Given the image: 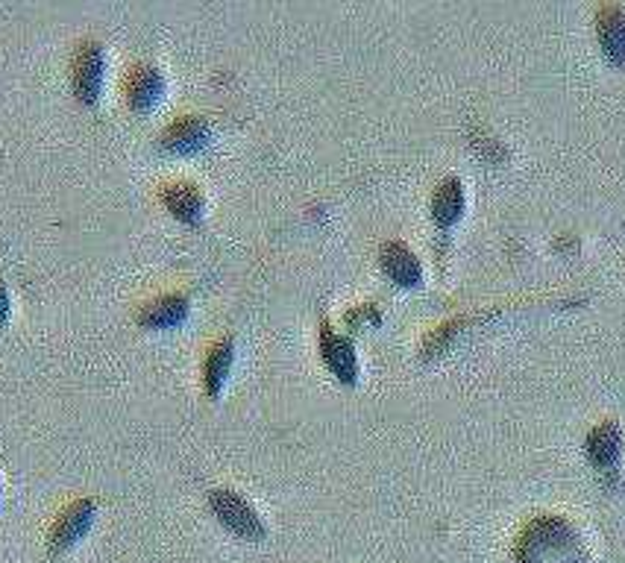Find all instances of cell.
I'll use <instances>...</instances> for the list:
<instances>
[{"label":"cell","instance_id":"obj_1","mask_svg":"<svg viewBox=\"0 0 625 563\" xmlns=\"http://www.w3.org/2000/svg\"><path fill=\"white\" fill-rule=\"evenodd\" d=\"M106 77V47L97 39H83L71 56V91L83 106H94L103 94Z\"/></svg>","mask_w":625,"mask_h":563},{"label":"cell","instance_id":"obj_2","mask_svg":"<svg viewBox=\"0 0 625 563\" xmlns=\"http://www.w3.org/2000/svg\"><path fill=\"white\" fill-rule=\"evenodd\" d=\"M209 508L215 514V520L241 540H262L268 534V528H265L262 517L256 514V508L241 493H235L229 487H218V490L209 493Z\"/></svg>","mask_w":625,"mask_h":563},{"label":"cell","instance_id":"obj_3","mask_svg":"<svg viewBox=\"0 0 625 563\" xmlns=\"http://www.w3.org/2000/svg\"><path fill=\"white\" fill-rule=\"evenodd\" d=\"M94 514H97L94 499H77V502L65 505L56 514L50 531H47V555L50 558H62L71 546H77L89 534Z\"/></svg>","mask_w":625,"mask_h":563},{"label":"cell","instance_id":"obj_4","mask_svg":"<svg viewBox=\"0 0 625 563\" xmlns=\"http://www.w3.org/2000/svg\"><path fill=\"white\" fill-rule=\"evenodd\" d=\"M165 88H168V80H165V74L153 62H133L127 68V74H124V83H121L124 100H127V106L133 109L135 115L153 112L159 106Z\"/></svg>","mask_w":625,"mask_h":563},{"label":"cell","instance_id":"obj_5","mask_svg":"<svg viewBox=\"0 0 625 563\" xmlns=\"http://www.w3.org/2000/svg\"><path fill=\"white\" fill-rule=\"evenodd\" d=\"M212 141V124L203 115H179L165 130L159 132L156 147L162 153H174V156H191L206 150Z\"/></svg>","mask_w":625,"mask_h":563},{"label":"cell","instance_id":"obj_6","mask_svg":"<svg viewBox=\"0 0 625 563\" xmlns=\"http://www.w3.org/2000/svg\"><path fill=\"white\" fill-rule=\"evenodd\" d=\"M159 203L168 209V215H174L182 223L197 226L206 215V197L200 191L197 182L191 179H171L159 188Z\"/></svg>","mask_w":625,"mask_h":563},{"label":"cell","instance_id":"obj_7","mask_svg":"<svg viewBox=\"0 0 625 563\" xmlns=\"http://www.w3.org/2000/svg\"><path fill=\"white\" fill-rule=\"evenodd\" d=\"M191 314V303L185 294H159L147 303H141L135 308V323L144 326V329H177L188 320Z\"/></svg>","mask_w":625,"mask_h":563},{"label":"cell","instance_id":"obj_8","mask_svg":"<svg viewBox=\"0 0 625 563\" xmlns=\"http://www.w3.org/2000/svg\"><path fill=\"white\" fill-rule=\"evenodd\" d=\"M320 355H323V364L344 382V385H353L358 379V358L353 344L338 335L335 329H329L326 323L320 326Z\"/></svg>","mask_w":625,"mask_h":563},{"label":"cell","instance_id":"obj_9","mask_svg":"<svg viewBox=\"0 0 625 563\" xmlns=\"http://www.w3.org/2000/svg\"><path fill=\"white\" fill-rule=\"evenodd\" d=\"M232 364H235V341H232V335H224L215 344H209L206 355H203V367H200V373H203V390H206L209 399H218L221 396L226 379L232 373Z\"/></svg>","mask_w":625,"mask_h":563},{"label":"cell","instance_id":"obj_10","mask_svg":"<svg viewBox=\"0 0 625 563\" xmlns=\"http://www.w3.org/2000/svg\"><path fill=\"white\" fill-rule=\"evenodd\" d=\"M382 270L391 282H397L402 288H414L423 279V267L417 256L400 241H391L382 247Z\"/></svg>","mask_w":625,"mask_h":563},{"label":"cell","instance_id":"obj_11","mask_svg":"<svg viewBox=\"0 0 625 563\" xmlns=\"http://www.w3.org/2000/svg\"><path fill=\"white\" fill-rule=\"evenodd\" d=\"M464 212V188L455 176L444 179L432 197V217L438 226H452Z\"/></svg>","mask_w":625,"mask_h":563},{"label":"cell","instance_id":"obj_12","mask_svg":"<svg viewBox=\"0 0 625 563\" xmlns=\"http://www.w3.org/2000/svg\"><path fill=\"white\" fill-rule=\"evenodd\" d=\"M590 455L596 464H614L620 455V432L614 426H602L596 429L593 440H590Z\"/></svg>","mask_w":625,"mask_h":563},{"label":"cell","instance_id":"obj_13","mask_svg":"<svg viewBox=\"0 0 625 563\" xmlns=\"http://www.w3.org/2000/svg\"><path fill=\"white\" fill-rule=\"evenodd\" d=\"M599 39L605 42L608 53L614 59H623L625 56V21L620 18V12H614V24H599Z\"/></svg>","mask_w":625,"mask_h":563},{"label":"cell","instance_id":"obj_14","mask_svg":"<svg viewBox=\"0 0 625 563\" xmlns=\"http://www.w3.org/2000/svg\"><path fill=\"white\" fill-rule=\"evenodd\" d=\"M9 314H12V300H9V288H6V285L0 282V329L6 326Z\"/></svg>","mask_w":625,"mask_h":563}]
</instances>
